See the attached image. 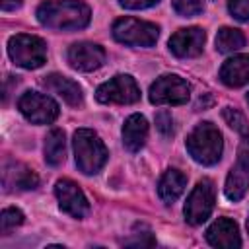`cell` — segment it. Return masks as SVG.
Segmentation results:
<instances>
[{
  "instance_id": "6da1fadb",
  "label": "cell",
  "mask_w": 249,
  "mask_h": 249,
  "mask_svg": "<svg viewBox=\"0 0 249 249\" xmlns=\"http://www.w3.org/2000/svg\"><path fill=\"white\" fill-rule=\"evenodd\" d=\"M91 10L82 0H47L37 8L41 25L56 31H78L89 23Z\"/></svg>"
},
{
  "instance_id": "7a4b0ae2",
  "label": "cell",
  "mask_w": 249,
  "mask_h": 249,
  "mask_svg": "<svg viewBox=\"0 0 249 249\" xmlns=\"http://www.w3.org/2000/svg\"><path fill=\"white\" fill-rule=\"evenodd\" d=\"M185 146L195 161H198L202 165H214L220 161L222 150H224L222 132L210 121L198 123L187 136Z\"/></svg>"
},
{
  "instance_id": "3957f363",
  "label": "cell",
  "mask_w": 249,
  "mask_h": 249,
  "mask_svg": "<svg viewBox=\"0 0 249 249\" xmlns=\"http://www.w3.org/2000/svg\"><path fill=\"white\" fill-rule=\"evenodd\" d=\"M74 146V156H76V165L82 173L86 175H95L101 171V167L107 161V148L99 134L91 128H78L72 138Z\"/></svg>"
},
{
  "instance_id": "277c9868",
  "label": "cell",
  "mask_w": 249,
  "mask_h": 249,
  "mask_svg": "<svg viewBox=\"0 0 249 249\" xmlns=\"http://www.w3.org/2000/svg\"><path fill=\"white\" fill-rule=\"evenodd\" d=\"M8 54L18 66L25 70H35L41 68L47 60V45L37 35L18 33L12 35L8 41Z\"/></svg>"
},
{
  "instance_id": "5b68a950",
  "label": "cell",
  "mask_w": 249,
  "mask_h": 249,
  "mask_svg": "<svg viewBox=\"0 0 249 249\" xmlns=\"http://www.w3.org/2000/svg\"><path fill=\"white\" fill-rule=\"evenodd\" d=\"M113 37L128 47H154L160 37V27L136 18H121L113 23Z\"/></svg>"
},
{
  "instance_id": "8992f818",
  "label": "cell",
  "mask_w": 249,
  "mask_h": 249,
  "mask_svg": "<svg viewBox=\"0 0 249 249\" xmlns=\"http://www.w3.org/2000/svg\"><path fill=\"white\" fill-rule=\"evenodd\" d=\"M214 202H216V189L214 183L210 179H200L195 189L191 191V195L187 196L185 202V220L191 226H200L202 222H206L214 210Z\"/></svg>"
},
{
  "instance_id": "52a82bcc",
  "label": "cell",
  "mask_w": 249,
  "mask_h": 249,
  "mask_svg": "<svg viewBox=\"0 0 249 249\" xmlns=\"http://www.w3.org/2000/svg\"><path fill=\"white\" fill-rule=\"evenodd\" d=\"M148 97L154 105H183L191 97V86L177 74H163L150 86Z\"/></svg>"
},
{
  "instance_id": "ba28073f",
  "label": "cell",
  "mask_w": 249,
  "mask_h": 249,
  "mask_svg": "<svg viewBox=\"0 0 249 249\" xmlns=\"http://www.w3.org/2000/svg\"><path fill=\"white\" fill-rule=\"evenodd\" d=\"M95 99L99 103H119L130 105L140 99V88L136 80L128 74H117L111 80L103 82L95 89Z\"/></svg>"
},
{
  "instance_id": "9c48e42d",
  "label": "cell",
  "mask_w": 249,
  "mask_h": 249,
  "mask_svg": "<svg viewBox=\"0 0 249 249\" xmlns=\"http://www.w3.org/2000/svg\"><path fill=\"white\" fill-rule=\"evenodd\" d=\"M18 109L33 124H49L58 117V103L39 91H25L18 99Z\"/></svg>"
},
{
  "instance_id": "30bf717a",
  "label": "cell",
  "mask_w": 249,
  "mask_h": 249,
  "mask_svg": "<svg viewBox=\"0 0 249 249\" xmlns=\"http://www.w3.org/2000/svg\"><path fill=\"white\" fill-rule=\"evenodd\" d=\"M54 195L58 200V206L62 212L74 216V218H84L89 212V202L84 195V191L70 179H58L54 185Z\"/></svg>"
},
{
  "instance_id": "8fae6325",
  "label": "cell",
  "mask_w": 249,
  "mask_h": 249,
  "mask_svg": "<svg viewBox=\"0 0 249 249\" xmlns=\"http://www.w3.org/2000/svg\"><path fill=\"white\" fill-rule=\"evenodd\" d=\"M105 49L95 45V43H88V41H80L74 43L68 53H66V60L68 64L78 70V72H91L97 70L99 66H103L105 62Z\"/></svg>"
},
{
  "instance_id": "7c38bea8",
  "label": "cell",
  "mask_w": 249,
  "mask_h": 249,
  "mask_svg": "<svg viewBox=\"0 0 249 249\" xmlns=\"http://www.w3.org/2000/svg\"><path fill=\"white\" fill-rule=\"evenodd\" d=\"M206 33L200 27H183L169 37V51L177 58H193L202 53Z\"/></svg>"
},
{
  "instance_id": "4fadbf2b",
  "label": "cell",
  "mask_w": 249,
  "mask_h": 249,
  "mask_svg": "<svg viewBox=\"0 0 249 249\" xmlns=\"http://www.w3.org/2000/svg\"><path fill=\"white\" fill-rule=\"evenodd\" d=\"M2 185L4 191H29L39 185V177L33 169L19 161H8L2 171Z\"/></svg>"
},
{
  "instance_id": "5bb4252c",
  "label": "cell",
  "mask_w": 249,
  "mask_h": 249,
  "mask_svg": "<svg viewBox=\"0 0 249 249\" xmlns=\"http://www.w3.org/2000/svg\"><path fill=\"white\" fill-rule=\"evenodd\" d=\"M206 241L212 247H224V249L241 247V237H239L237 224L230 218H218L206 230Z\"/></svg>"
},
{
  "instance_id": "9a60e30c",
  "label": "cell",
  "mask_w": 249,
  "mask_h": 249,
  "mask_svg": "<svg viewBox=\"0 0 249 249\" xmlns=\"http://www.w3.org/2000/svg\"><path fill=\"white\" fill-rule=\"evenodd\" d=\"M220 80L228 88H241L249 84V54H235L220 68Z\"/></svg>"
},
{
  "instance_id": "2e32d148",
  "label": "cell",
  "mask_w": 249,
  "mask_h": 249,
  "mask_svg": "<svg viewBox=\"0 0 249 249\" xmlns=\"http://www.w3.org/2000/svg\"><path fill=\"white\" fill-rule=\"evenodd\" d=\"M41 84L49 91H53L58 97H62L68 105H72V107L82 105V88L74 80H70L66 76H60V74H49V76L43 78Z\"/></svg>"
},
{
  "instance_id": "e0dca14e",
  "label": "cell",
  "mask_w": 249,
  "mask_h": 249,
  "mask_svg": "<svg viewBox=\"0 0 249 249\" xmlns=\"http://www.w3.org/2000/svg\"><path fill=\"white\" fill-rule=\"evenodd\" d=\"M247 191H249V163L237 158L235 165L230 169V173L226 177L224 193H226L228 200L237 202V200H241L245 196Z\"/></svg>"
},
{
  "instance_id": "ac0fdd59",
  "label": "cell",
  "mask_w": 249,
  "mask_h": 249,
  "mask_svg": "<svg viewBox=\"0 0 249 249\" xmlns=\"http://www.w3.org/2000/svg\"><path fill=\"white\" fill-rule=\"evenodd\" d=\"M148 136V123L142 115H130L123 124V144L128 152H138L146 144Z\"/></svg>"
},
{
  "instance_id": "d6986e66",
  "label": "cell",
  "mask_w": 249,
  "mask_h": 249,
  "mask_svg": "<svg viewBox=\"0 0 249 249\" xmlns=\"http://www.w3.org/2000/svg\"><path fill=\"white\" fill-rule=\"evenodd\" d=\"M185 185H187V177L181 171L167 169L158 183V195L165 204H173L185 191Z\"/></svg>"
},
{
  "instance_id": "ffe728a7",
  "label": "cell",
  "mask_w": 249,
  "mask_h": 249,
  "mask_svg": "<svg viewBox=\"0 0 249 249\" xmlns=\"http://www.w3.org/2000/svg\"><path fill=\"white\" fill-rule=\"evenodd\" d=\"M66 158V138L64 130L53 128L45 138V161L53 167L60 165Z\"/></svg>"
},
{
  "instance_id": "44dd1931",
  "label": "cell",
  "mask_w": 249,
  "mask_h": 249,
  "mask_svg": "<svg viewBox=\"0 0 249 249\" xmlns=\"http://www.w3.org/2000/svg\"><path fill=\"white\" fill-rule=\"evenodd\" d=\"M245 47V35L235 27H222L216 35V49L224 54L235 53Z\"/></svg>"
},
{
  "instance_id": "7402d4cb",
  "label": "cell",
  "mask_w": 249,
  "mask_h": 249,
  "mask_svg": "<svg viewBox=\"0 0 249 249\" xmlns=\"http://www.w3.org/2000/svg\"><path fill=\"white\" fill-rule=\"evenodd\" d=\"M23 212L19 210V208H4L2 210V214H0V231L4 233V235H8L12 230H16L18 226H21L23 224Z\"/></svg>"
},
{
  "instance_id": "603a6c76",
  "label": "cell",
  "mask_w": 249,
  "mask_h": 249,
  "mask_svg": "<svg viewBox=\"0 0 249 249\" xmlns=\"http://www.w3.org/2000/svg\"><path fill=\"white\" fill-rule=\"evenodd\" d=\"M222 117H224V121L228 123V126L233 128L235 132H241V134L249 132L247 119H245V115H243L241 111H237V109H233V107H224Z\"/></svg>"
},
{
  "instance_id": "cb8c5ba5",
  "label": "cell",
  "mask_w": 249,
  "mask_h": 249,
  "mask_svg": "<svg viewBox=\"0 0 249 249\" xmlns=\"http://www.w3.org/2000/svg\"><path fill=\"white\" fill-rule=\"evenodd\" d=\"M171 4H173V10L183 18L198 16L204 10V2L202 0H171Z\"/></svg>"
},
{
  "instance_id": "d4e9b609",
  "label": "cell",
  "mask_w": 249,
  "mask_h": 249,
  "mask_svg": "<svg viewBox=\"0 0 249 249\" xmlns=\"http://www.w3.org/2000/svg\"><path fill=\"white\" fill-rule=\"evenodd\" d=\"M156 126H158V130L165 136V138H169V136H173V119H171V113L169 111H158L156 113Z\"/></svg>"
},
{
  "instance_id": "484cf974",
  "label": "cell",
  "mask_w": 249,
  "mask_h": 249,
  "mask_svg": "<svg viewBox=\"0 0 249 249\" xmlns=\"http://www.w3.org/2000/svg\"><path fill=\"white\" fill-rule=\"evenodd\" d=\"M228 10L235 19L249 21V0H230Z\"/></svg>"
},
{
  "instance_id": "4316f807",
  "label": "cell",
  "mask_w": 249,
  "mask_h": 249,
  "mask_svg": "<svg viewBox=\"0 0 249 249\" xmlns=\"http://www.w3.org/2000/svg\"><path fill=\"white\" fill-rule=\"evenodd\" d=\"M154 243H156V239L152 237V231H150L148 228L144 230L142 235H138V233L134 231L132 237H130L128 241H124V245H140V247H142V245H154Z\"/></svg>"
},
{
  "instance_id": "83f0119b",
  "label": "cell",
  "mask_w": 249,
  "mask_h": 249,
  "mask_svg": "<svg viewBox=\"0 0 249 249\" xmlns=\"http://www.w3.org/2000/svg\"><path fill=\"white\" fill-rule=\"evenodd\" d=\"M160 0H119V4L126 10H144L150 6H156Z\"/></svg>"
},
{
  "instance_id": "f1b7e54d",
  "label": "cell",
  "mask_w": 249,
  "mask_h": 249,
  "mask_svg": "<svg viewBox=\"0 0 249 249\" xmlns=\"http://www.w3.org/2000/svg\"><path fill=\"white\" fill-rule=\"evenodd\" d=\"M237 154H239V160H243V161L249 163V132L243 134V140H241V144H239Z\"/></svg>"
},
{
  "instance_id": "f546056e",
  "label": "cell",
  "mask_w": 249,
  "mask_h": 249,
  "mask_svg": "<svg viewBox=\"0 0 249 249\" xmlns=\"http://www.w3.org/2000/svg\"><path fill=\"white\" fill-rule=\"evenodd\" d=\"M21 4H23V0H2V2H0V8H2L4 12H14V10H18Z\"/></svg>"
},
{
  "instance_id": "4dcf8cb0",
  "label": "cell",
  "mask_w": 249,
  "mask_h": 249,
  "mask_svg": "<svg viewBox=\"0 0 249 249\" xmlns=\"http://www.w3.org/2000/svg\"><path fill=\"white\" fill-rule=\"evenodd\" d=\"M247 230H249V218H247Z\"/></svg>"
},
{
  "instance_id": "1f68e13d",
  "label": "cell",
  "mask_w": 249,
  "mask_h": 249,
  "mask_svg": "<svg viewBox=\"0 0 249 249\" xmlns=\"http://www.w3.org/2000/svg\"><path fill=\"white\" fill-rule=\"evenodd\" d=\"M247 101H249V93H247Z\"/></svg>"
}]
</instances>
